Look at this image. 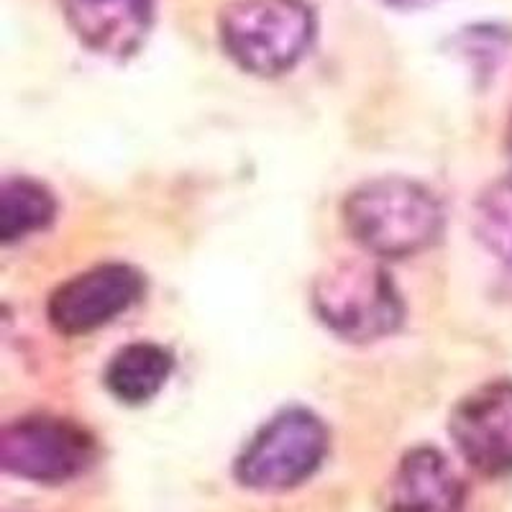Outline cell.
Instances as JSON below:
<instances>
[{
    "label": "cell",
    "instance_id": "6da1fadb",
    "mask_svg": "<svg viewBox=\"0 0 512 512\" xmlns=\"http://www.w3.org/2000/svg\"><path fill=\"white\" fill-rule=\"evenodd\" d=\"M351 239L382 259L431 249L443 231V210L431 190L405 177H379L356 187L344 203Z\"/></svg>",
    "mask_w": 512,
    "mask_h": 512
},
{
    "label": "cell",
    "instance_id": "7a4b0ae2",
    "mask_svg": "<svg viewBox=\"0 0 512 512\" xmlns=\"http://www.w3.org/2000/svg\"><path fill=\"white\" fill-rule=\"evenodd\" d=\"M221 44L251 75L292 70L313 44L315 13L305 0H233L223 8Z\"/></svg>",
    "mask_w": 512,
    "mask_h": 512
},
{
    "label": "cell",
    "instance_id": "3957f363",
    "mask_svg": "<svg viewBox=\"0 0 512 512\" xmlns=\"http://www.w3.org/2000/svg\"><path fill=\"white\" fill-rule=\"evenodd\" d=\"M313 308L323 326L356 344L392 336L405 315L390 274L367 259L336 262L320 272L313 285Z\"/></svg>",
    "mask_w": 512,
    "mask_h": 512
},
{
    "label": "cell",
    "instance_id": "277c9868",
    "mask_svg": "<svg viewBox=\"0 0 512 512\" xmlns=\"http://www.w3.org/2000/svg\"><path fill=\"white\" fill-rule=\"evenodd\" d=\"M328 454V428L318 415L290 408L264 423L236 459V479L256 492H287L308 482Z\"/></svg>",
    "mask_w": 512,
    "mask_h": 512
},
{
    "label": "cell",
    "instance_id": "5b68a950",
    "mask_svg": "<svg viewBox=\"0 0 512 512\" xmlns=\"http://www.w3.org/2000/svg\"><path fill=\"white\" fill-rule=\"evenodd\" d=\"M98 443L82 425L54 415H29L0 433L3 469L36 484H62L93 466Z\"/></svg>",
    "mask_w": 512,
    "mask_h": 512
},
{
    "label": "cell",
    "instance_id": "8992f818",
    "mask_svg": "<svg viewBox=\"0 0 512 512\" xmlns=\"http://www.w3.org/2000/svg\"><path fill=\"white\" fill-rule=\"evenodd\" d=\"M448 433L466 464L484 477L512 474V382L482 384L451 413Z\"/></svg>",
    "mask_w": 512,
    "mask_h": 512
},
{
    "label": "cell",
    "instance_id": "52a82bcc",
    "mask_svg": "<svg viewBox=\"0 0 512 512\" xmlns=\"http://www.w3.org/2000/svg\"><path fill=\"white\" fill-rule=\"evenodd\" d=\"M144 292V280L126 264L88 269L57 287L49 300V320L64 336H85L126 313Z\"/></svg>",
    "mask_w": 512,
    "mask_h": 512
},
{
    "label": "cell",
    "instance_id": "ba28073f",
    "mask_svg": "<svg viewBox=\"0 0 512 512\" xmlns=\"http://www.w3.org/2000/svg\"><path fill=\"white\" fill-rule=\"evenodd\" d=\"M464 482L446 456L431 446L408 451L392 472L384 495L387 512H461Z\"/></svg>",
    "mask_w": 512,
    "mask_h": 512
},
{
    "label": "cell",
    "instance_id": "9c48e42d",
    "mask_svg": "<svg viewBox=\"0 0 512 512\" xmlns=\"http://www.w3.org/2000/svg\"><path fill=\"white\" fill-rule=\"evenodd\" d=\"M67 24L90 49L128 57L152 29V0H62Z\"/></svg>",
    "mask_w": 512,
    "mask_h": 512
},
{
    "label": "cell",
    "instance_id": "30bf717a",
    "mask_svg": "<svg viewBox=\"0 0 512 512\" xmlns=\"http://www.w3.org/2000/svg\"><path fill=\"white\" fill-rule=\"evenodd\" d=\"M172 367H175V359L162 346H123L105 369V387L116 400L126 405H141L159 395L172 374Z\"/></svg>",
    "mask_w": 512,
    "mask_h": 512
},
{
    "label": "cell",
    "instance_id": "8fae6325",
    "mask_svg": "<svg viewBox=\"0 0 512 512\" xmlns=\"http://www.w3.org/2000/svg\"><path fill=\"white\" fill-rule=\"evenodd\" d=\"M57 213L52 192L26 177L3 182L0 190V241L13 244L29 233L41 231Z\"/></svg>",
    "mask_w": 512,
    "mask_h": 512
},
{
    "label": "cell",
    "instance_id": "7c38bea8",
    "mask_svg": "<svg viewBox=\"0 0 512 512\" xmlns=\"http://www.w3.org/2000/svg\"><path fill=\"white\" fill-rule=\"evenodd\" d=\"M474 231L497 259L512 264V175L497 180L479 195Z\"/></svg>",
    "mask_w": 512,
    "mask_h": 512
},
{
    "label": "cell",
    "instance_id": "4fadbf2b",
    "mask_svg": "<svg viewBox=\"0 0 512 512\" xmlns=\"http://www.w3.org/2000/svg\"><path fill=\"white\" fill-rule=\"evenodd\" d=\"M387 3H395V6H415V3H425V0H387Z\"/></svg>",
    "mask_w": 512,
    "mask_h": 512
},
{
    "label": "cell",
    "instance_id": "5bb4252c",
    "mask_svg": "<svg viewBox=\"0 0 512 512\" xmlns=\"http://www.w3.org/2000/svg\"><path fill=\"white\" fill-rule=\"evenodd\" d=\"M507 149H510V157H512V121H510V128H507Z\"/></svg>",
    "mask_w": 512,
    "mask_h": 512
}]
</instances>
